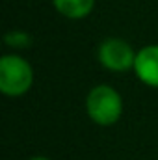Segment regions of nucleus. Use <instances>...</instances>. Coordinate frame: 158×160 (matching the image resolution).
<instances>
[{
	"label": "nucleus",
	"mask_w": 158,
	"mask_h": 160,
	"mask_svg": "<svg viewBox=\"0 0 158 160\" xmlns=\"http://www.w3.org/2000/svg\"><path fill=\"white\" fill-rule=\"evenodd\" d=\"M86 110L89 119L95 121L97 125L108 127L117 123L121 114H123V99L119 95V91H116L112 86L101 84L95 86L87 99H86Z\"/></svg>",
	"instance_id": "f257e3e1"
},
{
	"label": "nucleus",
	"mask_w": 158,
	"mask_h": 160,
	"mask_svg": "<svg viewBox=\"0 0 158 160\" xmlns=\"http://www.w3.org/2000/svg\"><path fill=\"white\" fill-rule=\"evenodd\" d=\"M34 84V69L32 65L17 56L6 54L0 60V91L7 97H19L30 91Z\"/></svg>",
	"instance_id": "f03ea898"
},
{
	"label": "nucleus",
	"mask_w": 158,
	"mask_h": 160,
	"mask_svg": "<svg viewBox=\"0 0 158 160\" xmlns=\"http://www.w3.org/2000/svg\"><path fill=\"white\" fill-rule=\"evenodd\" d=\"M136 54L138 52H134V48L126 41L119 38L104 39L99 45V52H97L101 65L114 73H126L134 69Z\"/></svg>",
	"instance_id": "7ed1b4c3"
},
{
	"label": "nucleus",
	"mask_w": 158,
	"mask_h": 160,
	"mask_svg": "<svg viewBox=\"0 0 158 160\" xmlns=\"http://www.w3.org/2000/svg\"><path fill=\"white\" fill-rule=\"evenodd\" d=\"M134 73L149 88H158V45H147L138 50Z\"/></svg>",
	"instance_id": "20e7f679"
},
{
	"label": "nucleus",
	"mask_w": 158,
	"mask_h": 160,
	"mask_svg": "<svg viewBox=\"0 0 158 160\" xmlns=\"http://www.w3.org/2000/svg\"><path fill=\"white\" fill-rule=\"evenodd\" d=\"M52 6L60 15L78 21V19L87 17L93 11L95 0H52Z\"/></svg>",
	"instance_id": "39448f33"
},
{
	"label": "nucleus",
	"mask_w": 158,
	"mask_h": 160,
	"mask_svg": "<svg viewBox=\"0 0 158 160\" xmlns=\"http://www.w3.org/2000/svg\"><path fill=\"white\" fill-rule=\"evenodd\" d=\"M32 38L24 32H9L6 36V43L11 45V47H28Z\"/></svg>",
	"instance_id": "423d86ee"
},
{
	"label": "nucleus",
	"mask_w": 158,
	"mask_h": 160,
	"mask_svg": "<svg viewBox=\"0 0 158 160\" xmlns=\"http://www.w3.org/2000/svg\"><path fill=\"white\" fill-rule=\"evenodd\" d=\"M30 160H50V158H45V157H34V158H30Z\"/></svg>",
	"instance_id": "0eeeda50"
}]
</instances>
